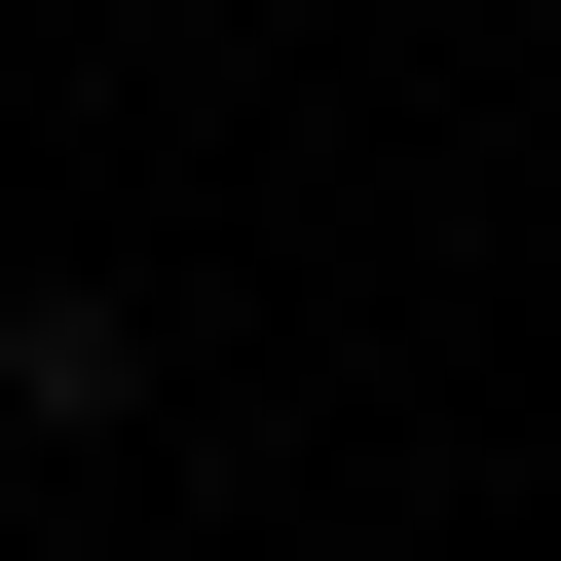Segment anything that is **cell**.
<instances>
[{
    "label": "cell",
    "mask_w": 561,
    "mask_h": 561,
    "mask_svg": "<svg viewBox=\"0 0 561 561\" xmlns=\"http://www.w3.org/2000/svg\"><path fill=\"white\" fill-rule=\"evenodd\" d=\"M0 412H38V449H113V412H150V300H76V262H38V300H0Z\"/></svg>",
    "instance_id": "obj_1"
}]
</instances>
